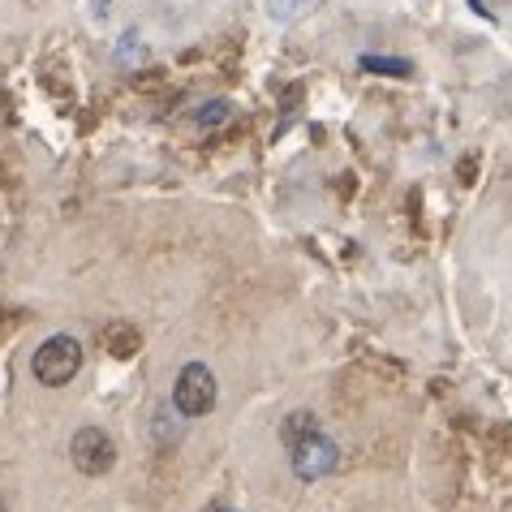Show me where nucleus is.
Wrapping results in <instances>:
<instances>
[{
    "label": "nucleus",
    "instance_id": "1",
    "mask_svg": "<svg viewBox=\"0 0 512 512\" xmlns=\"http://www.w3.org/2000/svg\"><path fill=\"white\" fill-rule=\"evenodd\" d=\"M35 379L44 383V388H61L69 383L78 371H82V345L74 336H48L44 345L35 349Z\"/></svg>",
    "mask_w": 512,
    "mask_h": 512
},
{
    "label": "nucleus",
    "instance_id": "2",
    "mask_svg": "<svg viewBox=\"0 0 512 512\" xmlns=\"http://www.w3.org/2000/svg\"><path fill=\"white\" fill-rule=\"evenodd\" d=\"M173 401L186 418H203L211 405H216V375L207 371L203 362H190L186 371L177 375V388H173Z\"/></svg>",
    "mask_w": 512,
    "mask_h": 512
},
{
    "label": "nucleus",
    "instance_id": "3",
    "mask_svg": "<svg viewBox=\"0 0 512 512\" xmlns=\"http://www.w3.org/2000/svg\"><path fill=\"white\" fill-rule=\"evenodd\" d=\"M336 461H340V452H336V444L323 431H315V435H306V439H297V444H293V474L306 478V482L332 474Z\"/></svg>",
    "mask_w": 512,
    "mask_h": 512
},
{
    "label": "nucleus",
    "instance_id": "4",
    "mask_svg": "<svg viewBox=\"0 0 512 512\" xmlns=\"http://www.w3.org/2000/svg\"><path fill=\"white\" fill-rule=\"evenodd\" d=\"M74 465L82 469V474H108L112 469V461H117V444H112V439L99 431V426H87V431H78L74 435Z\"/></svg>",
    "mask_w": 512,
    "mask_h": 512
},
{
    "label": "nucleus",
    "instance_id": "5",
    "mask_svg": "<svg viewBox=\"0 0 512 512\" xmlns=\"http://www.w3.org/2000/svg\"><path fill=\"white\" fill-rule=\"evenodd\" d=\"M358 69H366V74H388V78H409L414 74V65L405 61V56H375V52H366Z\"/></svg>",
    "mask_w": 512,
    "mask_h": 512
},
{
    "label": "nucleus",
    "instance_id": "6",
    "mask_svg": "<svg viewBox=\"0 0 512 512\" xmlns=\"http://www.w3.org/2000/svg\"><path fill=\"white\" fill-rule=\"evenodd\" d=\"M306 5H310V0H267V18L280 22V26H289V22L302 18Z\"/></svg>",
    "mask_w": 512,
    "mask_h": 512
},
{
    "label": "nucleus",
    "instance_id": "7",
    "mask_svg": "<svg viewBox=\"0 0 512 512\" xmlns=\"http://www.w3.org/2000/svg\"><path fill=\"white\" fill-rule=\"evenodd\" d=\"M104 340H108V349L117 353V358H130V353L138 349V332H134V327H108Z\"/></svg>",
    "mask_w": 512,
    "mask_h": 512
},
{
    "label": "nucleus",
    "instance_id": "8",
    "mask_svg": "<svg viewBox=\"0 0 512 512\" xmlns=\"http://www.w3.org/2000/svg\"><path fill=\"white\" fill-rule=\"evenodd\" d=\"M319 431V422L310 418V414H289V422H284V444H297V439H306V435H315Z\"/></svg>",
    "mask_w": 512,
    "mask_h": 512
},
{
    "label": "nucleus",
    "instance_id": "9",
    "mask_svg": "<svg viewBox=\"0 0 512 512\" xmlns=\"http://www.w3.org/2000/svg\"><path fill=\"white\" fill-rule=\"evenodd\" d=\"M224 117H229V104H203V112H198V125H220Z\"/></svg>",
    "mask_w": 512,
    "mask_h": 512
},
{
    "label": "nucleus",
    "instance_id": "10",
    "mask_svg": "<svg viewBox=\"0 0 512 512\" xmlns=\"http://www.w3.org/2000/svg\"><path fill=\"white\" fill-rule=\"evenodd\" d=\"M469 9H474V13H482V18H491V13L482 9V0H469Z\"/></svg>",
    "mask_w": 512,
    "mask_h": 512
},
{
    "label": "nucleus",
    "instance_id": "11",
    "mask_svg": "<svg viewBox=\"0 0 512 512\" xmlns=\"http://www.w3.org/2000/svg\"><path fill=\"white\" fill-rule=\"evenodd\" d=\"M91 5H95V13H104V9L112 5V0H91Z\"/></svg>",
    "mask_w": 512,
    "mask_h": 512
},
{
    "label": "nucleus",
    "instance_id": "12",
    "mask_svg": "<svg viewBox=\"0 0 512 512\" xmlns=\"http://www.w3.org/2000/svg\"><path fill=\"white\" fill-rule=\"evenodd\" d=\"M0 512H5V504H0Z\"/></svg>",
    "mask_w": 512,
    "mask_h": 512
}]
</instances>
